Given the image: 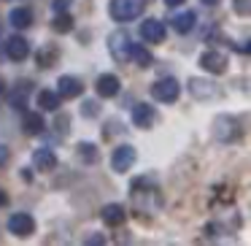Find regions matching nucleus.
Segmentation results:
<instances>
[{
    "label": "nucleus",
    "mask_w": 251,
    "mask_h": 246,
    "mask_svg": "<svg viewBox=\"0 0 251 246\" xmlns=\"http://www.w3.org/2000/svg\"><path fill=\"white\" fill-rule=\"evenodd\" d=\"M8 230H11L17 238H30L35 233V219L30 214H14L8 219Z\"/></svg>",
    "instance_id": "obj_6"
},
{
    "label": "nucleus",
    "mask_w": 251,
    "mask_h": 246,
    "mask_svg": "<svg viewBox=\"0 0 251 246\" xmlns=\"http://www.w3.org/2000/svg\"><path fill=\"white\" fill-rule=\"evenodd\" d=\"M6 203H8V195H6V192H3V190H0V208L6 206Z\"/></svg>",
    "instance_id": "obj_30"
},
{
    "label": "nucleus",
    "mask_w": 251,
    "mask_h": 246,
    "mask_svg": "<svg viewBox=\"0 0 251 246\" xmlns=\"http://www.w3.org/2000/svg\"><path fill=\"white\" fill-rule=\"evenodd\" d=\"M51 27L57 30V33H68V30L73 27V17L68 11H57V17H54V22H51Z\"/></svg>",
    "instance_id": "obj_24"
},
{
    "label": "nucleus",
    "mask_w": 251,
    "mask_h": 246,
    "mask_svg": "<svg viewBox=\"0 0 251 246\" xmlns=\"http://www.w3.org/2000/svg\"><path fill=\"white\" fill-rule=\"evenodd\" d=\"M33 165H35V170L49 173V170L57 168V154L51 152V149H38V152L33 154Z\"/></svg>",
    "instance_id": "obj_14"
},
{
    "label": "nucleus",
    "mask_w": 251,
    "mask_h": 246,
    "mask_svg": "<svg viewBox=\"0 0 251 246\" xmlns=\"http://www.w3.org/2000/svg\"><path fill=\"white\" fill-rule=\"evenodd\" d=\"M135 165V149L132 146H116L114 154H111V168L116 170V173H127V170Z\"/></svg>",
    "instance_id": "obj_5"
},
{
    "label": "nucleus",
    "mask_w": 251,
    "mask_h": 246,
    "mask_svg": "<svg viewBox=\"0 0 251 246\" xmlns=\"http://www.w3.org/2000/svg\"><path fill=\"white\" fill-rule=\"evenodd\" d=\"M51 6H54V14L57 11H68V0H54Z\"/></svg>",
    "instance_id": "obj_28"
},
{
    "label": "nucleus",
    "mask_w": 251,
    "mask_h": 246,
    "mask_svg": "<svg viewBox=\"0 0 251 246\" xmlns=\"http://www.w3.org/2000/svg\"><path fill=\"white\" fill-rule=\"evenodd\" d=\"M186 0H165V6H184Z\"/></svg>",
    "instance_id": "obj_29"
},
{
    "label": "nucleus",
    "mask_w": 251,
    "mask_h": 246,
    "mask_svg": "<svg viewBox=\"0 0 251 246\" xmlns=\"http://www.w3.org/2000/svg\"><path fill=\"white\" fill-rule=\"evenodd\" d=\"M130 57H132V60H135L141 68H149V65L154 62L151 52H149V49H143L141 44H138V46H135V44H130Z\"/></svg>",
    "instance_id": "obj_19"
},
{
    "label": "nucleus",
    "mask_w": 251,
    "mask_h": 246,
    "mask_svg": "<svg viewBox=\"0 0 251 246\" xmlns=\"http://www.w3.org/2000/svg\"><path fill=\"white\" fill-rule=\"evenodd\" d=\"M8 22H11V27H17V30H27L30 25H33V11H30L27 6L11 8V14H8Z\"/></svg>",
    "instance_id": "obj_16"
},
{
    "label": "nucleus",
    "mask_w": 251,
    "mask_h": 246,
    "mask_svg": "<svg viewBox=\"0 0 251 246\" xmlns=\"http://www.w3.org/2000/svg\"><path fill=\"white\" fill-rule=\"evenodd\" d=\"M6 163H8V146L0 143V165H6Z\"/></svg>",
    "instance_id": "obj_27"
},
{
    "label": "nucleus",
    "mask_w": 251,
    "mask_h": 246,
    "mask_svg": "<svg viewBox=\"0 0 251 246\" xmlns=\"http://www.w3.org/2000/svg\"><path fill=\"white\" fill-rule=\"evenodd\" d=\"M95 89H98L100 98H114V95L122 89V82L114 76V73H103V76H98V82H95Z\"/></svg>",
    "instance_id": "obj_12"
},
{
    "label": "nucleus",
    "mask_w": 251,
    "mask_h": 246,
    "mask_svg": "<svg viewBox=\"0 0 251 246\" xmlns=\"http://www.w3.org/2000/svg\"><path fill=\"white\" fill-rule=\"evenodd\" d=\"M235 3V11L240 14V17H249V11H251V0H232Z\"/></svg>",
    "instance_id": "obj_26"
},
{
    "label": "nucleus",
    "mask_w": 251,
    "mask_h": 246,
    "mask_svg": "<svg viewBox=\"0 0 251 246\" xmlns=\"http://www.w3.org/2000/svg\"><path fill=\"white\" fill-rule=\"evenodd\" d=\"M100 217H103L105 224H111V227H116V224L125 222V208H122V203H108V206L100 208Z\"/></svg>",
    "instance_id": "obj_15"
},
{
    "label": "nucleus",
    "mask_w": 251,
    "mask_h": 246,
    "mask_svg": "<svg viewBox=\"0 0 251 246\" xmlns=\"http://www.w3.org/2000/svg\"><path fill=\"white\" fill-rule=\"evenodd\" d=\"M202 3H205V6H219L222 0H202Z\"/></svg>",
    "instance_id": "obj_31"
},
{
    "label": "nucleus",
    "mask_w": 251,
    "mask_h": 246,
    "mask_svg": "<svg viewBox=\"0 0 251 246\" xmlns=\"http://www.w3.org/2000/svg\"><path fill=\"white\" fill-rule=\"evenodd\" d=\"M189 89H192V95H195V98H211V95L216 92V87H213V84H205L202 79H192Z\"/></svg>",
    "instance_id": "obj_20"
},
{
    "label": "nucleus",
    "mask_w": 251,
    "mask_h": 246,
    "mask_svg": "<svg viewBox=\"0 0 251 246\" xmlns=\"http://www.w3.org/2000/svg\"><path fill=\"white\" fill-rule=\"evenodd\" d=\"M108 49H111V57H114V60H119V62L130 60V38H127V33H122V30L111 33Z\"/></svg>",
    "instance_id": "obj_7"
},
{
    "label": "nucleus",
    "mask_w": 251,
    "mask_h": 246,
    "mask_svg": "<svg viewBox=\"0 0 251 246\" xmlns=\"http://www.w3.org/2000/svg\"><path fill=\"white\" fill-rule=\"evenodd\" d=\"M35 62H38L41 68H51L57 62V49L54 46H44V49L35 55Z\"/></svg>",
    "instance_id": "obj_22"
},
{
    "label": "nucleus",
    "mask_w": 251,
    "mask_h": 246,
    "mask_svg": "<svg viewBox=\"0 0 251 246\" xmlns=\"http://www.w3.org/2000/svg\"><path fill=\"white\" fill-rule=\"evenodd\" d=\"M81 92H84V84L76 76H60V82H57V95L60 98H78Z\"/></svg>",
    "instance_id": "obj_13"
},
{
    "label": "nucleus",
    "mask_w": 251,
    "mask_h": 246,
    "mask_svg": "<svg viewBox=\"0 0 251 246\" xmlns=\"http://www.w3.org/2000/svg\"><path fill=\"white\" fill-rule=\"evenodd\" d=\"M213 136L219 141L229 143V141H240L243 130H240V122L235 116H216V122H213Z\"/></svg>",
    "instance_id": "obj_2"
},
{
    "label": "nucleus",
    "mask_w": 251,
    "mask_h": 246,
    "mask_svg": "<svg viewBox=\"0 0 251 246\" xmlns=\"http://www.w3.org/2000/svg\"><path fill=\"white\" fill-rule=\"evenodd\" d=\"M25 133H27V136H38L41 130H44V119H41V114H25Z\"/></svg>",
    "instance_id": "obj_21"
},
{
    "label": "nucleus",
    "mask_w": 251,
    "mask_h": 246,
    "mask_svg": "<svg viewBox=\"0 0 251 246\" xmlns=\"http://www.w3.org/2000/svg\"><path fill=\"white\" fill-rule=\"evenodd\" d=\"M68 125H71L68 114H57V119H54V133H60V136H68Z\"/></svg>",
    "instance_id": "obj_25"
},
{
    "label": "nucleus",
    "mask_w": 251,
    "mask_h": 246,
    "mask_svg": "<svg viewBox=\"0 0 251 246\" xmlns=\"http://www.w3.org/2000/svg\"><path fill=\"white\" fill-rule=\"evenodd\" d=\"M6 55L11 57L14 62H22V60H27V55H30V44L22 35H11V38L6 41Z\"/></svg>",
    "instance_id": "obj_11"
},
{
    "label": "nucleus",
    "mask_w": 251,
    "mask_h": 246,
    "mask_svg": "<svg viewBox=\"0 0 251 246\" xmlns=\"http://www.w3.org/2000/svg\"><path fill=\"white\" fill-rule=\"evenodd\" d=\"M0 98H3V82H0Z\"/></svg>",
    "instance_id": "obj_32"
},
{
    "label": "nucleus",
    "mask_w": 251,
    "mask_h": 246,
    "mask_svg": "<svg viewBox=\"0 0 251 246\" xmlns=\"http://www.w3.org/2000/svg\"><path fill=\"white\" fill-rule=\"evenodd\" d=\"M154 122H157V111H154L149 103H138L135 109H132V125H135V127L149 130Z\"/></svg>",
    "instance_id": "obj_9"
},
{
    "label": "nucleus",
    "mask_w": 251,
    "mask_h": 246,
    "mask_svg": "<svg viewBox=\"0 0 251 246\" xmlns=\"http://www.w3.org/2000/svg\"><path fill=\"white\" fill-rule=\"evenodd\" d=\"M30 89H33V82L22 79V82L14 84L11 95H8V103L14 106L17 111H27V98H30Z\"/></svg>",
    "instance_id": "obj_8"
},
{
    "label": "nucleus",
    "mask_w": 251,
    "mask_h": 246,
    "mask_svg": "<svg viewBox=\"0 0 251 246\" xmlns=\"http://www.w3.org/2000/svg\"><path fill=\"white\" fill-rule=\"evenodd\" d=\"M200 68L208 73H213V76H222L224 71H227V55L219 49H208L205 55L200 57Z\"/></svg>",
    "instance_id": "obj_4"
},
{
    "label": "nucleus",
    "mask_w": 251,
    "mask_h": 246,
    "mask_svg": "<svg viewBox=\"0 0 251 246\" xmlns=\"http://www.w3.org/2000/svg\"><path fill=\"white\" fill-rule=\"evenodd\" d=\"M141 38L149 41V44H162L165 41V25L159 19H146L141 25Z\"/></svg>",
    "instance_id": "obj_10"
},
{
    "label": "nucleus",
    "mask_w": 251,
    "mask_h": 246,
    "mask_svg": "<svg viewBox=\"0 0 251 246\" xmlns=\"http://www.w3.org/2000/svg\"><path fill=\"white\" fill-rule=\"evenodd\" d=\"M60 103H62V98L57 92H51V89H41V92H38V106L44 111H57V109H60Z\"/></svg>",
    "instance_id": "obj_18"
},
{
    "label": "nucleus",
    "mask_w": 251,
    "mask_h": 246,
    "mask_svg": "<svg viewBox=\"0 0 251 246\" xmlns=\"http://www.w3.org/2000/svg\"><path fill=\"white\" fill-rule=\"evenodd\" d=\"M178 92H181L178 82L170 79V76L168 79H159V82L151 87L154 100H159V103H176V100H178Z\"/></svg>",
    "instance_id": "obj_3"
},
{
    "label": "nucleus",
    "mask_w": 251,
    "mask_h": 246,
    "mask_svg": "<svg viewBox=\"0 0 251 246\" xmlns=\"http://www.w3.org/2000/svg\"><path fill=\"white\" fill-rule=\"evenodd\" d=\"M146 0H111V17L116 22H130V19L141 17Z\"/></svg>",
    "instance_id": "obj_1"
},
{
    "label": "nucleus",
    "mask_w": 251,
    "mask_h": 246,
    "mask_svg": "<svg viewBox=\"0 0 251 246\" xmlns=\"http://www.w3.org/2000/svg\"><path fill=\"white\" fill-rule=\"evenodd\" d=\"M76 152H78V157H81L87 165L98 163V157H100V152H98V146H95V143H78Z\"/></svg>",
    "instance_id": "obj_23"
},
{
    "label": "nucleus",
    "mask_w": 251,
    "mask_h": 246,
    "mask_svg": "<svg viewBox=\"0 0 251 246\" xmlns=\"http://www.w3.org/2000/svg\"><path fill=\"white\" fill-rule=\"evenodd\" d=\"M195 22H197L195 11H181V14H176V17H173V27L178 30L181 35H184V33H192Z\"/></svg>",
    "instance_id": "obj_17"
}]
</instances>
